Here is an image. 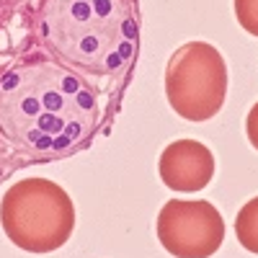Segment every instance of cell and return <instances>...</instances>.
Masks as SVG:
<instances>
[{"label": "cell", "mask_w": 258, "mask_h": 258, "mask_svg": "<svg viewBox=\"0 0 258 258\" xmlns=\"http://www.w3.org/2000/svg\"><path fill=\"white\" fill-rule=\"evenodd\" d=\"M158 240L176 258H209L225 240L222 214L204 199H170L158 214Z\"/></svg>", "instance_id": "5b68a950"}, {"label": "cell", "mask_w": 258, "mask_h": 258, "mask_svg": "<svg viewBox=\"0 0 258 258\" xmlns=\"http://www.w3.org/2000/svg\"><path fill=\"white\" fill-rule=\"evenodd\" d=\"M101 96L57 59L36 57L0 75V137L31 160H59L91 142Z\"/></svg>", "instance_id": "6da1fadb"}, {"label": "cell", "mask_w": 258, "mask_h": 258, "mask_svg": "<svg viewBox=\"0 0 258 258\" xmlns=\"http://www.w3.org/2000/svg\"><path fill=\"white\" fill-rule=\"evenodd\" d=\"M39 41L57 62L85 80H126L140 49L132 0H41Z\"/></svg>", "instance_id": "7a4b0ae2"}, {"label": "cell", "mask_w": 258, "mask_h": 258, "mask_svg": "<svg viewBox=\"0 0 258 258\" xmlns=\"http://www.w3.org/2000/svg\"><path fill=\"white\" fill-rule=\"evenodd\" d=\"M0 225L26 253H52L70 240L75 207L68 191L49 178H24L0 199Z\"/></svg>", "instance_id": "3957f363"}, {"label": "cell", "mask_w": 258, "mask_h": 258, "mask_svg": "<svg viewBox=\"0 0 258 258\" xmlns=\"http://www.w3.org/2000/svg\"><path fill=\"white\" fill-rule=\"evenodd\" d=\"M245 135H248L250 145L258 150V103H253V109L245 116Z\"/></svg>", "instance_id": "9c48e42d"}, {"label": "cell", "mask_w": 258, "mask_h": 258, "mask_svg": "<svg viewBox=\"0 0 258 258\" xmlns=\"http://www.w3.org/2000/svg\"><path fill=\"white\" fill-rule=\"evenodd\" d=\"M227 64L207 41H186L168 59L165 96L186 121H207L220 114L227 96Z\"/></svg>", "instance_id": "277c9868"}, {"label": "cell", "mask_w": 258, "mask_h": 258, "mask_svg": "<svg viewBox=\"0 0 258 258\" xmlns=\"http://www.w3.org/2000/svg\"><path fill=\"white\" fill-rule=\"evenodd\" d=\"M235 235L245 250L258 255V197L245 202L235 217Z\"/></svg>", "instance_id": "52a82bcc"}, {"label": "cell", "mask_w": 258, "mask_h": 258, "mask_svg": "<svg viewBox=\"0 0 258 258\" xmlns=\"http://www.w3.org/2000/svg\"><path fill=\"white\" fill-rule=\"evenodd\" d=\"M235 16L248 34L258 36V0H235Z\"/></svg>", "instance_id": "ba28073f"}, {"label": "cell", "mask_w": 258, "mask_h": 258, "mask_svg": "<svg viewBox=\"0 0 258 258\" xmlns=\"http://www.w3.org/2000/svg\"><path fill=\"white\" fill-rule=\"evenodd\" d=\"M158 170L168 188L199 191L214 176V155L197 140H176L160 153Z\"/></svg>", "instance_id": "8992f818"}, {"label": "cell", "mask_w": 258, "mask_h": 258, "mask_svg": "<svg viewBox=\"0 0 258 258\" xmlns=\"http://www.w3.org/2000/svg\"><path fill=\"white\" fill-rule=\"evenodd\" d=\"M3 3H6V0H0V6H3Z\"/></svg>", "instance_id": "30bf717a"}]
</instances>
